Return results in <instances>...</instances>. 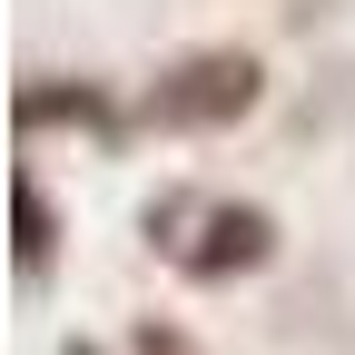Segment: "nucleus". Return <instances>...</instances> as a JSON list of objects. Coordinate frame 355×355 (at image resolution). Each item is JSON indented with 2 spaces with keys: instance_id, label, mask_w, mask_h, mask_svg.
Listing matches in <instances>:
<instances>
[{
  "instance_id": "f257e3e1",
  "label": "nucleus",
  "mask_w": 355,
  "mask_h": 355,
  "mask_svg": "<svg viewBox=\"0 0 355 355\" xmlns=\"http://www.w3.org/2000/svg\"><path fill=\"white\" fill-rule=\"evenodd\" d=\"M139 227L188 286H237V277H257L277 257V207L227 198V188H158Z\"/></svg>"
},
{
  "instance_id": "f03ea898",
  "label": "nucleus",
  "mask_w": 355,
  "mask_h": 355,
  "mask_svg": "<svg viewBox=\"0 0 355 355\" xmlns=\"http://www.w3.org/2000/svg\"><path fill=\"white\" fill-rule=\"evenodd\" d=\"M266 109V60L237 40H198V50L158 60V79L139 89V128L158 139H227Z\"/></svg>"
},
{
  "instance_id": "7ed1b4c3",
  "label": "nucleus",
  "mask_w": 355,
  "mask_h": 355,
  "mask_svg": "<svg viewBox=\"0 0 355 355\" xmlns=\"http://www.w3.org/2000/svg\"><path fill=\"white\" fill-rule=\"evenodd\" d=\"M10 119H20V139H40V128H79V139H99V148H128L139 99H109L99 79H20V89H10Z\"/></svg>"
},
{
  "instance_id": "20e7f679",
  "label": "nucleus",
  "mask_w": 355,
  "mask_h": 355,
  "mask_svg": "<svg viewBox=\"0 0 355 355\" xmlns=\"http://www.w3.org/2000/svg\"><path fill=\"white\" fill-rule=\"evenodd\" d=\"M50 266H60V198L40 188V168L20 158L10 168V277L20 286H50Z\"/></svg>"
},
{
  "instance_id": "39448f33",
  "label": "nucleus",
  "mask_w": 355,
  "mask_h": 355,
  "mask_svg": "<svg viewBox=\"0 0 355 355\" xmlns=\"http://www.w3.org/2000/svg\"><path fill=\"white\" fill-rule=\"evenodd\" d=\"M60 355H109V345H89V336H60Z\"/></svg>"
}]
</instances>
